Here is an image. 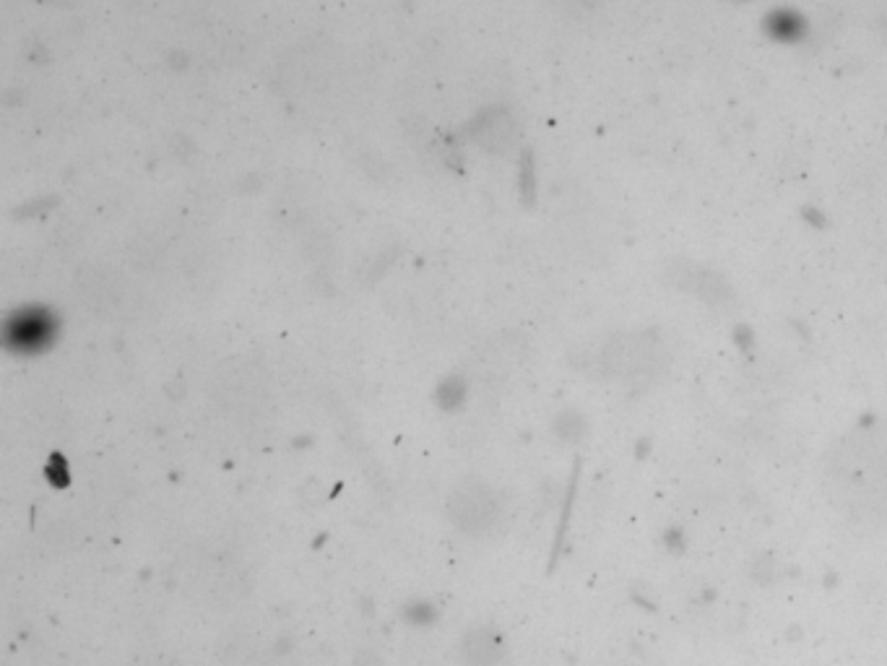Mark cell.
<instances>
[{
	"label": "cell",
	"mask_w": 887,
	"mask_h": 666,
	"mask_svg": "<svg viewBox=\"0 0 887 666\" xmlns=\"http://www.w3.org/2000/svg\"><path fill=\"white\" fill-rule=\"evenodd\" d=\"M768 29L778 42H799L804 37V19L791 11H776L768 19Z\"/></svg>",
	"instance_id": "6da1fadb"
}]
</instances>
